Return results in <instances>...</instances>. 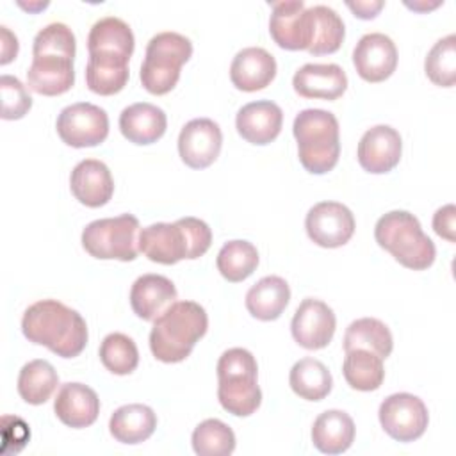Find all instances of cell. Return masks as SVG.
Here are the masks:
<instances>
[{
    "instance_id": "1",
    "label": "cell",
    "mask_w": 456,
    "mask_h": 456,
    "mask_svg": "<svg viewBox=\"0 0 456 456\" xmlns=\"http://www.w3.org/2000/svg\"><path fill=\"white\" fill-rule=\"evenodd\" d=\"M75 34L66 23L55 21L41 28L32 45V64L27 71L28 89L45 96L69 91L75 84Z\"/></svg>"
},
{
    "instance_id": "2",
    "label": "cell",
    "mask_w": 456,
    "mask_h": 456,
    "mask_svg": "<svg viewBox=\"0 0 456 456\" xmlns=\"http://www.w3.org/2000/svg\"><path fill=\"white\" fill-rule=\"evenodd\" d=\"M21 331L28 342L45 346L61 358L78 356L87 344L84 317L57 299L30 305L23 314Z\"/></svg>"
},
{
    "instance_id": "3",
    "label": "cell",
    "mask_w": 456,
    "mask_h": 456,
    "mask_svg": "<svg viewBox=\"0 0 456 456\" xmlns=\"http://www.w3.org/2000/svg\"><path fill=\"white\" fill-rule=\"evenodd\" d=\"M212 232L198 217H180L175 223H155L139 232L137 248L151 262L173 265L183 258L194 260L208 251Z\"/></svg>"
},
{
    "instance_id": "4",
    "label": "cell",
    "mask_w": 456,
    "mask_h": 456,
    "mask_svg": "<svg viewBox=\"0 0 456 456\" xmlns=\"http://www.w3.org/2000/svg\"><path fill=\"white\" fill-rule=\"evenodd\" d=\"M208 317L196 301H175L162 312L150 331V349L164 363L183 362L207 333Z\"/></svg>"
},
{
    "instance_id": "5",
    "label": "cell",
    "mask_w": 456,
    "mask_h": 456,
    "mask_svg": "<svg viewBox=\"0 0 456 456\" xmlns=\"http://www.w3.org/2000/svg\"><path fill=\"white\" fill-rule=\"evenodd\" d=\"M301 166L314 175L331 171L340 155L338 121L324 109L301 110L292 125Z\"/></svg>"
},
{
    "instance_id": "6",
    "label": "cell",
    "mask_w": 456,
    "mask_h": 456,
    "mask_svg": "<svg viewBox=\"0 0 456 456\" xmlns=\"http://www.w3.org/2000/svg\"><path fill=\"white\" fill-rule=\"evenodd\" d=\"M374 237L379 248L408 269L424 271L435 262L436 248L433 240L422 232L419 219L406 210H392L381 216Z\"/></svg>"
},
{
    "instance_id": "7",
    "label": "cell",
    "mask_w": 456,
    "mask_h": 456,
    "mask_svg": "<svg viewBox=\"0 0 456 456\" xmlns=\"http://www.w3.org/2000/svg\"><path fill=\"white\" fill-rule=\"evenodd\" d=\"M256 374V360L248 349L232 347L221 354L217 362V399L228 413L248 417L258 410L262 392Z\"/></svg>"
},
{
    "instance_id": "8",
    "label": "cell",
    "mask_w": 456,
    "mask_h": 456,
    "mask_svg": "<svg viewBox=\"0 0 456 456\" xmlns=\"http://www.w3.org/2000/svg\"><path fill=\"white\" fill-rule=\"evenodd\" d=\"M192 55V43L178 32H159L146 46L141 66V84L151 94L169 93L178 78L182 66Z\"/></svg>"
},
{
    "instance_id": "9",
    "label": "cell",
    "mask_w": 456,
    "mask_h": 456,
    "mask_svg": "<svg viewBox=\"0 0 456 456\" xmlns=\"http://www.w3.org/2000/svg\"><path fill=\"white\" fill-rule=\"evenodd\" d=\"M137 230L139 221L132 214L96 219L84 228L82 246L94 258L132 262L139 253Z\"/></svg>"
},
{
    "instance_id": "10",
    "label": "cell",
    "mask_w": 456,
    "mask_h": 456,
    "mask_svg": "<svg viewBox=\"0 0 456 456\" xmlns=\"http://www.w3.org/2000/svg\"><path fill=\"white\" fill-rule=\"evenodd\" d=\"M57 134L71 148H91L102 144L109 135L107 112L89 102L64 107L57 116Z\"/></svg>"
},
{
    "instance_id": "11",
    "label": "cell",
    "mask_w": 456,
    "mask_h": 456,
    "mask_svg": "<svg viewBox=\"0 0 456 456\" xmlns=\"http://www.w3.org/2000/svg\"><path fill=\"white\" fill-rule=\"evenodd\" d=\"M379 424L397 442H413L428 428L429 415L424 401L413 394H392L379 404Z\"/></svg>"
},
{
    "instance_id": "12",
    "label": "cell",
    "mask_w": 456,
    "mask_h": 456,
    "mask_svg": "<svg viewBox=\"0 0 456 456\" xmlns=\"http://www.w3.org/2000/svg\"><path fill=\"white\" fill-rule=\"evenodd\" d=\"M305 228L317 246L340 248L354 233V216L338 201H321L308 210Z\"/></svg>"
},
{
    "instance_id": "13",
    "label": "cell",
    "mask_w": 456,
    "mask_h": 456,
    "mask_svg": "<svg viewBox=\"0 0 456 456\" xmlns=\"http://www.w3.org/2000/svg\"><path fill=\"white\" fill-rule=\"evenodd\" d=\"M337 319L333 310L321 299L306 297L297 306L290 331L294 340L305 349H322L326 347L335 333Z\"/></svg>"
},
{
    "instance_id": "14",
    "label": "cell",
    "mask_w": 456,
    "mask_h": 456,
    "mask_svg": "<svg viewBox=\"0 0 456 456\" xmlns=\"http://www.w3.org/2000/svg\"><path fill=\"white\" fill-rule=\"evenodd\" d=\"M221 144V128L208 118L191 119L178 135L180 159L192 169H203L214 164V160L219 157Z\"/></svg>"
},
{
    "instance_id": "15",
    "label": "cell",
    "mask_w": 456,
    "mask_h": 456,
    "mask_svg": "<svg viewBox=\"0 0 456 456\" xmlns=\"http://www.w3.org/2000/svg\"><path fill=\"white\" fill-rule=\"evenodd\" d=\"M273 41L283 50H308L310 16L303 0L274 2L269 18Z\"/></svg>"
},
{
    "instance_id": "16",
    "label": "cell",
    "mask_w": 456,
    "mask_h": 456,
    "mask_svg": "<svg viewBox=\"0 0 456 456\" xmlns=\"http://www.w3.org/2000/svg\"><path fill=\"white\" fill-rule=\"evenodd\" d=\"M353 64L363 80L383 82L395 71L397 48L394 41L381 32L365 34L353 50Z\"/></svg>"
},
{
    "instance_id": "17",
    "label": "cell",
    "mask_w": 456,
    "mask_h": 456,
    "mask_svg": "<svg viewBox=\"0 0 456 456\" xmlns=\"http://www.w3.org/2000/svg\"><path fill=\"white\" fill-rule=\"evenodd\" d=\"M403 151V141L395 128L388 125H376L369 128L358 142V162L372 175H383L392 171Z\"/></svg>"
},
{
    "instance_id": "18",
    "label": "cell",
    "mask_w": 456,
    "mask_h": 456,
    "mask_svg": "<svg viewBox=\"0 0 456 456\" xmlns=\"http://www.w3.org/2000/svg\"><path fill=\"white\" fill-rule=\"evenodd\" d=\"M283 112L280 105L271 100H258L246 103L235 118L237 132L251 144H269L281 132Z\"/></svg>"
},
{
    "instance_id": "19",
    "label": "cell",
    "mask_w": 456,
    "mask_h": 456,
    "mask_svg": "<svg viewBox=\"0 0 456 456\" xmlns=\"http://www.w3.org/2000/svg\"><path fill=\"white\" fill-rule=\"evenodd\" d=\"M53 411L68 428H87L98 419L100 399L91 387L69 381L59 388L53 401Z\"/></svg>"
},
{
    "instance_id": "20",
    "label": "cell",
    "mask_w": 456,
    "mask_h": 456,
    "mask_svg": "<svg viewBox=\"0 0 456 456\" xmlns=\"http://www.w3.org/2000/svg\"><path fill=\"white\" fill-rule=\"evenodd\" d=\"M73 196L86 207L98 208L109 203L114 192V182L109 167L96 159L80 160L69 176Z\"/></svg>"
},
{
    "instance_id": "21",
    "label": "cell",
    "mask_w": 456,
    "mask_h": 456,
    "mask_svg": "<svg viewBox=\"0 0 456 456\" xmlns=\"http://www.w3.org/2000/svg\"><path fill=\"white\" fill-rule=\"evenodd\" d=\"M292 86L294 91L303 98H319L331 102L342 96L347 89V77L338 64L308 62L294 73Z\"/></svg>"
},
{
    "instance_id": "22",
    "label": "cell",
    "mask_w": 456,
    "mask_h": 456,
    "mask_svg": "<svg viewBox=\"0 0 456 456\" xmlns=\"http://www.w3.org/2000/svg\"><path fill=\"white\" fill-rule=\"evenodd\" d=\"M276 75V61L274 57L260 48L248 46L242 48L232 61L230 78L232 84L246 93L260 91L267 87Z\"/></svg>"
},
{
    "instance_id": "23",
    "label": "cell",
    "mask_w": 456,
    "mask_h": 456,
    "mask_svg": "<svg viewBox=\"0 0 456 456\" xmlns=\"http://www.w3.org/2000/svg\"><path fill=\"white\" fill-rule=\"evenodd\" d=\"M176 299L173 281L162 274H142L130 289V305L142 321H155Z\"/></svg>"
},
{
    "instance_id": "24",
    "label": "cell",
    "mask_w": 456,
    "mask_h": 456,
    "mask_svg": "<svg viewBox=\"0 0 456 456\" xmlns=\"http://www.w3.org/2000/svg\"><path fill=\"white\" fill-rule=\"evenodd\" d=\"M166 128V112L148 102L132 103L119 114V130L134 144H151L164 135Z\"/></svg>"
},
{
    "instance_id": "25",
    "label": "cell",
    "mask_w": 456,
    "mask_h": 456,
    "mask_svg": "<svg viewBox=\"0 0 456 456\" xmlns=\"http://www.w3.org/2000/svg\"><path fill=\"white\" fill-rule=\"evenodd\" d=\"M354 440V422L342 410L322 411L312 426V442L324 454L346 452Z\"/></svg>"
},
{
    "instance_id": "26",
    "label": "cell",
    "mask_w": 456,
    "mask_h": 456,
    "mask_svg": "<svg viewBox=\"0 0 456 456\" xmlns=\"http://www.w3.org/2000/svg\"><path fill=\"white\" fill-rule=\"evenodd\" d=\"M157 428V415L146 404H125L118 408L109 420L110 435L121 444H141L148 440Z\"/></svg>"
},
{
    "instance_id": "27",
    "label": "cell",
    "mask_w": 456,
    "mask_h": 456,
    "mask_svg": "<svg viewBox=\"0 0 456 456\" xmlns=\"http://www.w3.org/2000/svg\"><path fill=\"white\" fill-rule=\"evenodd\" d=\"M134 32L121 18L105 16L98 20L87 36L89 53H109L123 59L132 57L134 53Z\"/></svg>"
},
{
    "instance_id": "28",
    "label": "cell",
    "mask_w": 456,
    "mask_h": 456,
    "mask_svg": "<svg viewBox=\"0 0 456 456\" xmlns=\"http://www.w3.org/2000/svg\"><path fill=\"white\" fill-rule=\"evenodd\" d=\"M290 299L289 283L280 276H264L246 294V308L258 321H274Z\"/></svg>"
},
{
    "instance_id": "29",
    "label": "cell",
    "mask_w": 456,
    "mask_h": 456,
    "mask_svg": "<svg viewBox=\"0 0 456 456\" xmlns=\"http://www.w3.org/2000/svg\"><path fill=\"white\" fill-rule=\"evenodd\" d=\"M128 59L109 53H89L86 66L87 87L102 96L119 93L128 82Z\"/></svg>"
},
{
    "instance_id": "30",
    "label": "cell",
    "mask_w": 456,
    "mask_h": 456,
    "mask_svg": "<svg viewBox=\"0 0 456 456\" xmlns=\"http://www.w3.org/2000/svg\"><path fill=\"white\" fill-rule=\"evenodd\" d=\"M310 16V45L308 53L324 55L333 53L340 48L346 28L342 18L328 5L308 7Z\"/></svg>"
},
{
    "instance_id": "31",
    "label": "cell",
    "mask_w": 456,
    "mask_h": 456,
    "mask_svg": "<svg viewBox=\"0 0 456 456\" xmlns=\"http://www.w3.org/2000/svg\"><path fill=\"white\" fill-rule=\"evenodd\" d=\"M394 347V338L385 322L374 317L353 321L344 335V351L367 349L379 358H388Z\"/></svg>"
},
{
    "instance_id": "32",
    "label": "cell",
    "mask_w": 456,
    "mask_h": 456,
    "mask_svg": "<svg viewBox=\"0 0 456 456\" xmlns=\"http://www.w3.org/2000/svg\"><path fill=\"white\" fill-rule=\"evenodd\" d=\"M289 383L294 394L306 401L324 399L333 387L328 367L315 358H301L296 362L290 369Z\"/></svg>"
},
{
    "instance_id": "33",
    "label": "cell",
    "mask_w": 456,
    "mask_h": 456,
    "mask_svg": "<svg viewBox=\"0 0 456 456\" xmlns=\"http://www.w3.org/2000/svg\"><path fill=\"white\" fill-rule=\"evenodd\" d=\"M342 372L351 388L360 392L378 390L385 379L383 358L367 349L346 351Z\"/></svg>"
},
{
    "instance_id": "34",
    "label": "cell",
    "mask_w": 456,
    "mask_h": 456,
    "mask_svg": "<svg viewBox=\"0 0 456 456\" xmlns=\"http://www.w3.org/2000/svg\"><path fill=\"white\" fill-rule=\"evenodd\" d=\"M59 385L53 365L46 360H32L25 363L18 376V394L28 404H43L50 399Z\"/></svg>"
},
{
    "instance_id": "35",
    "label": "cell",
    "mask_w": 456,
    "mask_h": 456,
    "mask_svg": "<svg viewBox=\"0 0 456 456\" xmlns=\"http://www.w3.org/2000/svg\"><path fill=\"white\" fill-rule=\"evenodd\" d=\"M217 271L232 283H239L253 274L258 265V251L248 240H228L217 253Z\"/></svg>"
},
{
    "instance_id": "36",
    "label": "cell",
    "mask_w": 456,
    "mask_h": 456,
    "mask_svg": "<svg viewBox=\"0 0 456 456\" xmlns=\"http://www.w3.org/2000/svg\"><path fill=\"white\" fill-rule=\"evenodd\" d=\"M192 449L198 456H228L235 449V435L219 419H207L192 431Z\"/></svg>"
},
{
    "instance_id": "37",
    "label": "cell",
    "mask_w": 456,
    "mask_h": 456,
    "mask_svg": "<svg viewBox=\"0 0 456 456\" xmlns=\"http://www.w3.org/2000/svg\"><path fill=\"white\" fill-rule=\"evenodd\" d=\"M100 360L107 370L118 376H126L139 363L135 342L125 333H109L100 344Z\"/></svg>"
},
{
    "instance_id": "38",
    "label": "cell",
    "mask_w": 456,
    "mask_h": 456,
    "mask_svg": "<svg viewBox=\"0 0 456 456\" xmlns=\"http://www.w3.org/2000/svg\"><path fill=\"white\" fill-rule=\"evenodd\" d=\"M428 78L440 87H452L456 82V36L438 39L424 61Z\"/></svg>"
},
{
    "instance_id": "39",
    "label": "cell",
    "mask_w": 456,
    "mask_h": 456,
    "mask_svg": "<svg viewBox=\"0 0 456 456\" xmlns=\"http://www.w3.org/2000/svg\"><path fill=\"white\" fill-rule=\"evenodd\" d=\"M0 91H2V118L4 119H20L30 110L32 98L27 93L25 86L16 77L2 75L0 77Z\"/></svg>"
},
{
    "instance_id": "40",
    "label": "cell",
    "mask_w": 456,
    "mask_h": 456,
    "mask_svg": "<svg viewBox=\"0 0 456 456\" xmlns=\"http://www.w3.org/2000/svg\"><path fill=\"white\" fill-rule=\"evenodd\" d=\"M454 217H456V208L451 203L442 207V208H438L435 212V216H433V228H435L436 235H440L442 239H447L449 242L456 240Z\"/></svg>"
},
{
    "instance_id": "41",
    "label": "cell",
    "mask_w": 456,
    "mask_h": 456,
    "mask_svg": "<svg viewBox=\"0 0 456 456\" xmlns=\"http://www.w3.org/2000/svg\"><path fill=\"white\" fill-rule=\"evenodd\" d=\"M385 4L381 0L378 2H347V7L354 12V16L362 18V20H372L378 16V12L381 11Z\"/></svg>"
},
{
    "instance_id": "42",
    "label": "cell",
    "mask_w": 456,
    "mask_h": 456,
    "mask_svg": "<svg viewBox=\"0 0 456 456\" xmlns=\"http://www.w3.org/2000/svg\"><path fill=\"white\" fill-rule=\"evenodd\" d=\"M2 28V59H0V64H7L12 61V57H16L18 53V39L16 36H12L7 27H0Z\"/></svg>"
}]
</instances>
